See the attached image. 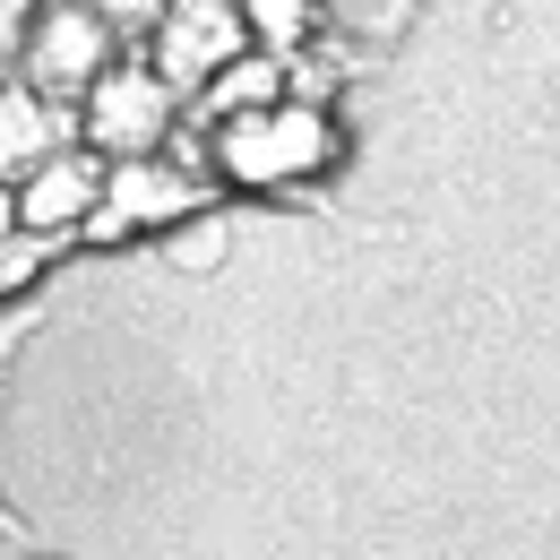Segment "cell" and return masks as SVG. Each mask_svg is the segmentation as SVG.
I'll return each mask as SVG.
<instances>
[{
	"label": "cell",
	"instance_id": "52a82bcc",
	"mask_svg": "<svg viewBox=\"0 0 560 560\" xmlns=\"http://www.w3.org/2000/svg\"><path fill=\"white\" fill-rule=\"evenodd\" d=\"M61 155V113H52V95H35L26 78H9L0 86V182L18 190L35 164H52Z\"/></svg>",
	"mask_w": 560,
	"mask_h": 560
},
{
	"label": "cell",
	"instance_id": "8fae6325",
	"mask_svg": "<svg viewBox=\"0 0 560 560\" xmlns=\"http://www.w3.org/2000/svg\"><path fill=\"white\" fill-rule=\"evenodd\" d=\"M44 9H52V0H0V52H18V44H26V26H35Z\"/></svg>",
	"mask_w": 560,
	"mask_h": 560
},
{
	"label": "cell",
	"instance_id": "7c38bea8",
	"mask_svg": "<svg viewBox=\"0 0 560 560\" xmlns=\"http://www.w3.org/2000/svg\"><path fill=\"white\" fill-rule=\"evenodd\" d=\"M78 233H86V242H130L139 224H130V215H113V208H95L86 224H78Z\"/></svg>",
	"mask_w": 560,
	"mask_h": 560
},
{
	"label": "cell",
	"instance_id": "ba28073f",
	"mask_svg": "<svg viewBox=\"0 0 560 560\" xmlns=\"http://www.w3.org/2000/svg\"><path fill=\"white\" fill-rule=\"evenodd\" d=\"M268 104H284L277 52H242V61L208 86V121H215V130H224V121H242V113H268Z\"/></svg>",
	"mask_w": 560,
	"mask_h": 560
},
{
	"label": "cell",
	"instance_id": "5b68a950",
	"mask_svg": "<svg viewBox=\"0 0 560 560\" xmlns=\"http://www.w3.org/2000/svg\"><path fill=\"white\" fill-rule=\"evenodd\" d=\"M104 190H113V164H104V155H86V147H61L52 164H35V173L18 182V224H26L35 242L78 233L86 215L104 208Z\"/></svg>",
	"mask_w": 560,
	"mask_h": 560
},
{
	"label": "cell",
	"instance_id": "7a4b0ae2",
	"mask_svg": "<svg viewBox=\"0 0 560 560\" xmlns=\"http://www.w3.org/2000/svg\"><path fill=\"white\" fill-rule=\"evenodd\" d=\"M113 18L95 9V0H52L35 26H26V44H18V70L35 95H52V104H86L95 95V78L113 70Z\"/></svg>",
	"mask_w": 560,
	"mask_h": 560
},
{
	"label": "cell",
	"instance_id": "6da1fadb",
	"mask_svg": "<svg viewBox=\"0 0 560 560\" xmlns=\"http://www.w3.org/2000/svg\"><path fill=\"white\" fill-rule=\"evenodd\" d=\"M337 155V130L319 104H268V113H242L215 130V173L224 182H250V190H277V182H302Z\"/></svg>",
	"mask_w": 560,
	"mask_h": 560
},
{
	"label": "cell",
	"instance_id": "5bb4252c",
	"mask_svg": "<svg viewBox=\"0 0 560 560\" xmlns=\"http://www.w3.org/2000/svg\"><path fill=\"white\" fill-rule=\"evenodd\" d=\"M0 61H9V52H0ZM0 86H9V78H0Z\"/></svg>",
	"mask_w": 560,
	"mask_h": 560
},
{
	"label": "cell",
	"instance_id": "30bf717a",
	"mask_svg": "<svg viewBox=\"0 0 560 560\" xmlns=\"http://www.w3.org/2000/svg\"><path fill=\"white\" fill-rule=\"evenodd\" d=\"M95 9H104V18H113V26H121V35H155V26H164V9H173V0H95Z\"/></svg>",
	"mask_w": 560,
	"mask_h": 560
},
{
	"label": "cell",
	"instance_id": "9c48e42d",
	"mask_svg": "<svg viewBox=\"0 0 560 560\" xmlns=\"http://www.w3.org/2000/svg\"><path fill=\"white\" fill-rule=\"evenodd\" d=\"M242 18H250L259 52H302L311 44V0H242Z\"/></svg>",
	"mask_w": 560,
	"mask_h": 560
},
{
	"label": "cell",
	"instance_id": "4fadbf2b",
	"mask_svg": "<svg viewBox=\"0 0 560 560\" xmlns=\"http://www.w3.org/2000/svg\"><path fill=\"white\" fill-rule=\"evenodd\" d=\"M18 233H26V224H18V190H9V182H0V250H9V242H18Z\"/></svg>",
	"mask_w": 560,
	"mask_h": 560
},
{
	"label": "cell",
	"instance_id": "3957f363",
	"mask_svg": "<svg viewBox=\"0 0 560 560\" xmlns=\"http://www.w3.org/2000/svg\"><path fill=\"white\" fill-rule=\"evenodd\" d=\"M78 121H86V139L104 147L113 164L164 155V139H173V86L155 78V61H113L95 78V95L78 104Z\"/></svg>",
	"mask_w": 560,
	"mask_h": 560
},
{
	"label": "cell",
	"instance_id": "277c9868",
	"mask_svg": "<svg viewBox=\"0 0 560 560\" xmlns=\"http://www.w3.org/2000/svg\"><path fill=\"white\" fill-rule=\"evenodd\" d=\"M242 52H250V18H242V0H173L164 26H155V78H164L173 95H182V86L208 95Z\"/></svg>",
	"mask_w": 560,
	"mask_h": 560
},
{
	"label": "cell",
	"instance_id": "8992f818",
	"mask_svg": "<svg viewBox=\"0 0 560 560\" xmlns=\"http://www.w3.org/2000/svg\"><path fill=\"white\" fill-rule=\"evenodd\" d=\"M104 208L130 215V224H173V215H199V173H182L173 155H130V164H113Z\"/></svg>",
	"mask_w": 560,
	"mask_h": 560
}]
</instances>
